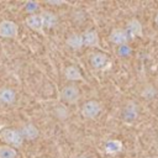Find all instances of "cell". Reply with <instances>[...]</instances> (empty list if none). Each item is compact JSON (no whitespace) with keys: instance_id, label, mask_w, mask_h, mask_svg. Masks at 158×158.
I'll list each match as a JSON object with an SVG mask.
<instances>
[{"instance_id":"6da1fadb","label":"cell","mask_w":158,"mask_h":158,"mask_svg":"<svg viewBox=\"0 0 158 158\" xmlns=\"http://www.w3.org/2000/svg\"><path fill=\"white\" fill-rule=\"evenodd\" d=\"M0 138L5 144L12 147V148H19L23 143V137L20 132V130L15 128H4L0 131Z\"/></svg>"},{"instance_id":"7a4b0ae2","label":"cell","mask_w":158,"mask_h":158,"mask_svg":"<svg viewBox=\"0 0 158 158\" xmlns=\"http://www.w3.org/2000/svg\"><path fill=\"white\" fill-rule=\"evenodd\" d=\"M102 111V105L96 100H88L80 106V115L86 120L96 118Z\"/></svg>"},{"instance_id":"3957f363","label":"cell","mask_w":158,"mask_h":158,"mask_svg":"<svg viewBox=\"0 0 158 158\" xmlns=\"http://www.w3.org/2000/svg\"><path fill=\"white\" fill-rule=\"evenodd\" d=\"M60 100L65 104H69V105H73V104H77L79 98H80V90L77 85L74 84H67L64 85L62 89H60Z\"/></svg>"},{"instance_id":"277c9868","label":"cell","mask_w":158,"mask_h":158,"mask_svg":"<svg viewBox=\"0 0 158 158\" xmlns=\"http://www.w3.org/2000/svg\"><path fill=\"white\" fill-rule=\"evenodd\" d=\"M19 36V25L11 20H2L0 22L1 38H16Z\"/></svg>"},{"instance_id":"5b68a950","label":"cell","mask_w":158,"mask_h":158,"mask_svg":"<svg viewBox=\"0 0 158 158\" xmlns=\"http://www.w3.org/2000/svg\"><path fill=\"white\" fill-rule=\"evenodd\" d=\"M109 40L111 43L116 44V46H125L127 44L130 36L126 31V28H112L110 35H109Z\"/></svg>"},{"instance_id":"8992f818","label":"cell","mask_w":158,"mask_h":158,"mask_svg":"<svg viewBox=\"0 0 158 158\" xmlns=\"http://www.w3.org/2000/svg\"><path fill=\"white\" fill-rule=\"evenodd\" d=\"M83 37V42H84V47H89V48H98L100 47V37L99 33L96 32V30H85L81 33Z\"/></svg>"},{"instance_id":"52a82bcc","label":"cell","mask_w":158,"mask_h":158,"mask_svg":"<svg viewBox=\"0 0 158 158\" xmlns=\"http://www.w3.org/2000/svg\"><path fill=\"white\" fill-rule=\"evenodd\" d=\"M90 64L94 69L104 70L109 65V57L102 52H94L90 56Z\"/></svg>"},{"instance_id":"ba28073f","label":"cell","mask_w":158,"mask_h":158,"mask_svg":"<svg viewBox=\"0 0 158 158\" xmlns=\"http://www.w3.org/2000/svg\"><path fill=\"white\" fill-rule=\"evenodd\" d=\"M126 31L130 36V40L135 38V37H142L143 36V26H142L141 21L137 20L136 17L128 20V22L126 25Z\"/></svg>"},{"instance_id":"9c48e42d","label":"cell","mask_w":158,"mask_h":158,"mask_svg":"<svg viewBox=\"0 0 158 158\" xmlns=\"http://www.w3.org/2000/svg\"><path fill=\"white\" fill-rule=\"evenodd\" d=\"M25 22L27 25V27H30L32 31L35 32H40V33H43V21H42V17L40 14H33V15H28L26 19H25Z\"/></svg>"},{"instance_id":"30bf717a","label":"cell","mask_w":158,"mask_h":158,"mask_svg":"<svg viewBox=\"0 0 158 158\" xmlns=\"http://www.w3.org/2000/svg\"><path fill=\"white\" fill-rule=\"evenodd\" d=\"M137 117H138V106L133 101L127 102L122 109V118H123V121L132 122Z\"/></svg>"},{"instance_id":"8fae6325","label":"cell","mask_w":158,"mask_h":158,"mask_svg":"<svg viewBox=\"0 0 158 158\" xmlns=\"http://www.w3.org/2000/svg\"><path fill=\"white\" fill-rule=\"evenodd\" d=\"M20 132H21L23 139H27V141H35V139L38 138V136H40V130H38L37 126L33 125L32 122L25 123V125L20 128Z\"/></svg>"},{"instance_id":"7c38bea8","label":"cell","mask_w":158,"mask_h":158,"mask_svg":"<svg viewBox=\"0 0 158 158\" xmlns=\"http://www.w3.org/2000/svg\"><path fill=\"white\" fill-rule=\"evenodd\" d=\"M65 44L72 49V51H79L84 47V42H83V37L81 33H70L67 40H65Z\"/></svg>"},{"instance_id":"4fadbf2b","label":"cell","mask_w":158,"mask_h":158,"mask_svg":"<svg viewBox=\"0 0 158 158\" xmlns=\"http://www.w3.org/2000/svg\"><path fill=\"white\" fill-rule=\"evenodd\" d=\"M42 21H43V27L44 28H53L57 23H58V17L54 12L48 11V10H43L40 12Z\"/></svg>"},{"instance_id":"5bb4252c","label":"cell","mask_w":158,"mask_h":158,"mask_svg":"<svg viewBox=\"0 0 158 158\" xmlns=\"http://www.w3.org/2000/svg\"><path fill=\"white\" fill-rule=\"evenodd\" d=\"M64 77L69 81H79V80H83L84 79L80 69L77 65H68V67H65V69H64Z\"/></svg>"},{"instance_id":"9a60e30c","label":"cell","mask_w":158,"mask_h":158,"mask_svg":"<svg viewBox=\"0 0 158 158\" xmlns=\"http://www.w3.org/2000/svg\"><path fill=\"white\" fill-rule=\"evenodd\" d=\"M16 93L11 88H0V102L5 105H10L15 101Z\"/></svg>"},{"instance_id":"2e32d148","label":"cell","mask_w":158,"mask_h":158,"mask_svg":"<svg viewBox=\"0 0 158 158\" xmlns=\"http://www.w3.org/2000/svg\"><path fill=\"white\" fill-rule=\"evenodd\" d=\"M123 148V144L118 139H109L105 143V152L107 154H117Z\"/></svg>"},{"instance_id":"e0dca14e","label":"cell","mask_w":158,"mask_h":158,"mask_svg":"<svg viewBox=\"0 0 158 158\" xmlns=\"http://www.w3.org/2000/svg\"><path fill=\"white\" fill-rule=\"evenodd\" d=\"M16 157H17L16 148H12L7 144L0 146V158H16Z\"/></svg>"},{"instance_id":"ac0fdd59","label":"cell","mask_w":158,"mask_h":158,"mask_svg":"<svg viewBox=\"0 0 158 158\" xmlns=\"http://www.w3.org/2000/svg\"><path fill=\"white\" fill-rule=\"evenodd\" d=\"M40 9V4L36 2V1H27L25 4V10L30 14V15H33V14H37L36 11Z\"/></svg>"},{"instance_id":"d6986e66","label":"cell","mask_w":158,"mask_h":158,"mask_svg":"<svg viewBox=\"0 0 158 158\" xmlns=\"http://www.w3.org/2000/svg\"><path fill=\"white\" fill-rule=\"evenodd\" d=\"M131 53H132V48H131L128 44L120 46L118 49H117V54L121 56V57H128Z\"/></svg>"},{"instance_id":"ffe728a7","label":"cell","mask_w":158,"mask_h":158,"mask_svg":"<svg viewBox=\"0 0 158 158\" xmlns=\"http://www.w3.org/2000/svg\"><path fill=\"white\" fill-rule=\"evenodd\" d=\"M154 95H156V90L153 88H149V90H148V88H146L142 91V96L146 98V99H152Z\"/></svg>"},{"instance_id":"44dd1931","label":"cell","mask_w":158,"mask_h":158,"mask_svg":"<svg viewBox=\"0 0 158 158\" xmlns=\"http://www.w3.org/2000/svg\"><path fill=\"white\" fill-rule=\"evenodd\" d=\"M154 23L158 26V11H157V14H156V16H154Z\"/></svg>"},{"instance_id":"7402d4cb","label":"cell","mask_w":158,"mask_h":158,"mask_svg":"<svg viewBox=\"0 0 158 158\" xmlns=\"http://www.w3.org/2000/svg\"><path fill=\"white\" fill-rule=\"evenodd\" d=\"M78 158H91V157H89V156H86V154H81V156H79Z\"/></svg>"}]
</instances>
